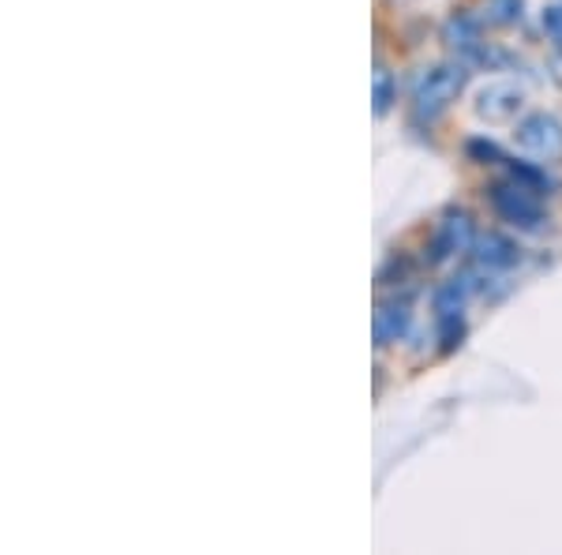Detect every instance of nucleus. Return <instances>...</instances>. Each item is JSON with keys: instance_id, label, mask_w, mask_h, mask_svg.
I'll return each instance as SVG.
<instances>
[{"instance_id": "obj_1", "label": "nucleus", "mask_w": 562, "mask_h": 555, "mask_svg": "<svg viewBox=\"0 0 562 555\" xmlns=\"http://www.w3.org/2000/svg\"><path fill=\"white\" fill-rule=\"evenodd\" d=\"M465 84H469V65L461 57L420 71V79H416V87H413V121L416 124L439 121L450 109V102H458Z\"/></svg>"}, {"instance_id": "obj_2", "label": "nucleus", "mask_w": 562, "mask_h": 555, "mask_svg": "<svg viewBox=\"0 0 562 555\" xmlns=\"http://www.w3.org/2000/svg\"><path fill=\"white\" fill-rule=\"evenodd\" d=\"M492 207L495 214L503 218L506 225H514V230H525V233H537L543 230V222H548V214H543V203H540V188L525 185L518 177H506L492 185Z\"/></svg>"}, {"instance_id": "obj_3", "label": "nucleus", "mask_w": 562, "mask_h": 555, "mask_svg": "<svg viewBox=\"0 0 562 555\" xmlns=\"http://www.w3.org/2000/svg\"><path fill=\"white\" fill-rule=\"evenodd\" d=\"M473 244H476L473 218H469L465 211H447L442 214V222L435 225L428 263L431 267H439V263H447V259H458V256H465V252H473Z\"/></svg>"}, {"instance_id": "obj_4", "label": "nucleus", "mask_w": 562, "mask_h": 555, "mask_svg": "<svg viewBox=\"0 0 562 555\" xmlns=\"http://www.w3.org/2000/svg\"><path fill=\"white\" fill-rule=\"evenodd\" d=\"M514 143L532 158H559L562 154V121L551 113H529L514 129Z\"/></svg>"}, {"instance_id": "obj_5", "label": "nucleus", "mask_w": 562, "mask_h": 555, "mask_svg": "<svg viewBox=\"0 0 562 555\" xmlns=\"http://www.w3.org/2000/svg\"><path fill=\"white\" fill-rule=\"evenodd\" d=\"M521 102H525V90L510 79H492V84L480 87L476 95V116L487 124H506L521 113Z\"/></svg>"}, {"instance_id": "obj_6", "label": "nucleus", "mask_w": 562, "mask_h": 555, "mask_svg": "<svg viewBox=\"0 0 562 555\" xmlns=\"http://www.w3.org/2000/svg\"><path fill=\"white\" fill-rule=\"evenodd\" d=\"M469 256H473V267L484 270V275H510L521 263L518 244L503 233H476V244Z\"/></svg>"}, {"instance_id": "obj_7", "label": "nucleus", "mask_w": 562, "mask_h": 555, "mask_svg": "<svg viewBox=\"0 0 562 555\" xmlns=\"http://www.w3.org/2000/svg\"><path fill=\"white\" fill-rule=\"evenodd\" d=\"M413 331V308L405 297H390L379 304L375 312V345L379 349H386V345H397L405 342Z\"/></svg>"}, {"instance_id": "obj_8", "label": "nucleus", "mask_w": 562, "mask_h": 555, "mask_svg": "<svg viewBox=\"0 0 562 555\" xmlns=\"http://www.w3.org/2000/svg\"><path fill=\"white\" fill-rule=\"evenodd\" d=\"M484 20L492 26H518L525 20V0H487Z\"/></svg>"}, {"instance_id": "obj_9", "label": "nucleus", "mask_w": 562, "mask_h": 555, "mask_svg": "<svg viewBox=\"0 0 562 555\" xmlns=\"http://www.w3.org/2000/svg\"><path fill=\"white\" fill-rule=\"evenodd\" d=\"M394 98H397L394 79H390V71L383 65H379L375 79H371V102H375V116H386L390 106H394Z\"/></svg>"}, {"instance_id": "obj_10", "label": "nucleus", "mask_w": 562, "mask_h": 555, "mask_svg": "<svg viewBox=\"0 0 562 555\" xmlns=\"http://www.w3.org/2000/svg\"><path fill=\"white\" fill-rule=\"evenodd\" d=\"M465 338V315H439V342L442 353H454Z\"/></svg>"}, {"instance_id": "obj_11", "label": "nucleus", "mask_w": 562, "mask_h": 555, "mask_svg": "<svg viewBox=\"0 0 562 555\" xmlns=\"http://www.w3.org/2000/svg\"><path fill=\"white\" fill-rule=\"evenodd\" d=\"M543 31H548V38L562 49V4L543 8Z\"/></svg>"}, {"instance_id": "obj_12", "label": "nucleus", "mask_w": 562, "mask_h": 555, "mask_svg": "<svg viewBox=\"0 0 562 555\" xmlns=\"http://www.w3.org/2000/svg\"><path fill=\"white\" fill-rule=\"evenodd\" d=\"M469 154L480 158V162H487V158H492V162H506L503 151H498L495 143H487V140H473V143H469Z\"/></svg>"}]
</instances>
